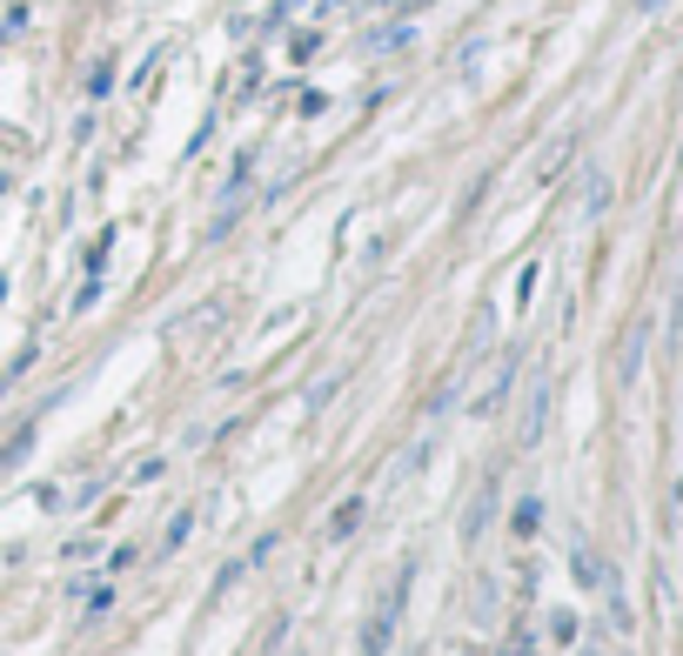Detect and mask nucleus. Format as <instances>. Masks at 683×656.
Segmentation results:
<instances>
[{
  "label": "nucleus",
  "mask_w": 683,
  "mask_h": 656,
  "mask_svg": "<svg viewBox=\"0 0 683 656\" xmlns=\"http://www.w3.org/2000/svg\"><path fill=\"white\" fill-rule=\"evenodd\" d=\"M409 577H415L409 562H402L395 577H389V590H382V603H376V616H369V630H362V656H389V636H395V623H402V603H409Z\"/></svg>",
  "instance_id": "obj_1"
},
{
  "label": "nucleus",
  "mask_w": 683,
  "mask_h": 656,
  "mask_svg": "<svg viewBox=\"0 0 683 656\" xmlns=\"http://www.w3.org/2000/svg\"><path fill=\"white\" fill-rule=\"evenodd\" d=\"M489 516H496V475H483V489L469 496V510H463V536L476 543V536L489 529Z\"/></svg>",
  "instance_id": "obj_2"
},
{
  "label": "nucleus",
  "mask_w": 683,
  "mask_h": 656,
  "mask_svg": "<svg viewBox=\"0 0 683 656\" xmlns=\"http://www.w3.org/2000/svg\"><path fill=\"white\" fill-rule=\"evenodd\" d=\"M570 569H576V583H583V590H604V583H610V562L596 556L589 543H576V549H570Z\"/></svg>",
  "instance_id": "obj_3"
},
{
  "label": "nucleus",
  "mask_w": 683,
  "mask_h": 656,
  "mask_svg": "<svg viewBox=\"0 0 683 656\" xmlns=\"http://www.w3.org/2000/svg\"><path fill=\"white\" fill-rule=\"evenodd\" d=\"M34 436H41V423L28 416V423H21V429L8 436V442H0V469H21V462L34 456Z\"/></svg>",
  "instance_id": "obj_4"
},
{
  "label": "nucleus",
  "mask_w": 683,
  "mask_h": 656,
  "mask_svg": "<svg viewBox=\"0 0 683 656\" xmlns=\"http://www.w3.org/2000/svg\"><path fill=\"white\" fill-rule=\"evenodd\" d=\"M543 416H550V389L536 382V395H530V408H523V449L543 442Z\"/></svg>",
  "instance_id": "obj_5"
},
{
  "label": "nucleus",
  "mask_w": 683,
  "mask_h": 656,
  "mask_svg": "<svg viewBox=\"0 0 683 656\" xmlns=\"http://www.w3.org/2000/svg\"><path fill=\"white\" fill-rule=\"evenodd\" d=\"M356 523H362V496H349V503L328 516V543H349V536H356Z\"/></svg>",
  "instance_id": "obj_6"
},
{
  "label": "nucleus",
  "mask_w": 683,
  "mask_h": 656,
  "mask_svg": "<svg viewBox=\"0 0 683 656\" xmlns=\"http://www.w3.org/2000/svg\"><path fill=\"white\" fill-rule=\"evenodd\" d=\"M509 375H517V356H509V362L496 369V382H489V389L476 395V416H496V402H502V389H509Z\"/></svg>",
  "instance_id": "obj_7"
},
{
  "label": "nucleus",
  "mask_w": 683,
  "mask_h": 656,
  "mask_svg": "<svg viewBox=\"0 0 683 656\" xmlns=\"http://www.w3.org/2000/svg\"><path fill=\"white\" fill-rule=\"evenodd\" d=\"M509 529H517V536H536V529H543V503H536V496H523L517 510H509Z\"/></svg>",
  "instance_id": "obj_8"
},
{
  "label": "nucleus",
  "mask_w": 683,
  "mask_h": 656,
  "mask_svg": "<svg viewBox=\"0 0 683 656\" xmlns=\"http://www.w3.org/2000/svg\"><path fill=\"white\" fill-rule=\"evenodd\" d=\"M570 147H576V141H570V134H563V141H556V147H550V154H543V168H536V182H556V175H563V168H570Z\"/></svg>",
  "instance_id": "obj_9"
},
{
  "label": "nucleus",
  "mask_w": 683,
  "mask_h": 656,
  "mask_svg": "<svg viewBox=\"0 0 683 656\" xmlns=\"http://www.w3.org/2000/svg\"><path fill=\"white\" fill-rule=\"evenodd\" d=\"M610 208V175H589V188H583V215H604Z\"/></svg>",
  "instance_id": "obj_10"
},
{
  "label": "nucleus",
  "mask_w": 683,
  "mask_h": 656,
  "mask_svg": "<svg viewBox=\"0 0 683 656\" xmlns=\"http://www.w3.org/2000/svg\"><path fill=\"white\" fill-rule=\"evenodd\" d=\"M643 369V328H630V342H624V382H637Z\"/></svg>",
  "instance_id": "obj_11"
},
{
  "label": "nucleus",
  "mask_w": 683,
  "mask_h": 656,
  "mask_svg": "<svg viewBox=\"0 0 683 656\" xmlns=\"http://www.w3.org/2000/svg\"><path fill=\"white\" fill-rule=\"evenodd\" d=\"M188 529H195V510H182L175 523H167V536H161V549H182V543H188Z\"/></svg>",
  "instance_id": "obj_12"
},
{
  "label": "nucleus",
  "mask_w": 683,
  "mask_h": 656,
  "mask_svg": "<svg viewBox=\"0 0 683 656\" xmlns=\"http://www.w3.org/2000/svg\"><path fill=\"white\" fill-rule=\"evenodd\" d=\"M550 636H556V643H576V616H570V610H556V616H550Z\"/></svg>",
  "instance_id": "obj_13"
},
{
  "label": "nucleus",
  "mask_w": 683,
  "mask_h": 656,
  "mask_svg": "<svg viewBox=\"0 0 683 656\" xmlns=\"http://www.w3.org/2000/svg\"><path fill=\"white\" fill-rule=\"evenodd\" d=\"M315 47H322V34H295V41H289V61H308Z\"/></svg>",
  "instance_id": "obj_14"
},
{
  "label": "nucleus",
  "mask_w": 683,
  "mask_h": 656,
  "mask_svg": "<svg viewBox=\"0 0 683 656\" xmlns=\"http://www.w3.org/2000/svg\"><path fill=\"white\" fill-rule=\"evenodd\" d=\"M108 88H115V67H108V61H101V67H95V74H88V95H108Z\"/></svg>",
  "instance_id": "obj_15"
},
{
  "label": "nucleus",
  "mask_w": 683,
  "mask_h": 656,
  "mask_svg": "<svg viewBox=\"0 0 683 656\" xmlns=\"http://www.w3.org/2000/svg\"><path fill=\"white\" fill-rule=\"evenodd\" d=\"M676 356H683V308H676Z\"/></svg>",
  "instance_id": "obj_16"
},
{
  "label": "nucleus",
  "mask_w": 683,
  "mask_h": 656,
  "mask_svg": "<svg viewBox=\"0 0 683 656\" xmlns=\"http://www.w3.org/2000/svg\"><path fill=\"white\" fill-rule=\"evenodd\" d=\"M637 8H663V0H637Z\"/></svg>",
  "instance_id": "obj_17"
},
{
  "label": "nucleus",
  "mask_w": 683,
  "mask_h": 656,
  "mask_svg": "<svg viewBox=\"0 0 683 656\" xmlns=\"http://www.w3.org/2000/svg\"><path fill=\"white\" fill-rule=\"evenodd\" d=\"M676 503H683V482H676Z\"/></svg>",
  "instance_id": "obj_18"
}]
</instances>
